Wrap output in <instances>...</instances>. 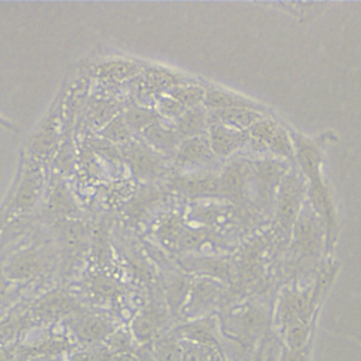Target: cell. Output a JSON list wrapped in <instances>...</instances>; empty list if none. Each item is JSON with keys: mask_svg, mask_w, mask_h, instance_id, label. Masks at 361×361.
I'll use <instances>...</instances> for the list:
<instances>
[{"mask_svg": "<svg viewBox=\"0 0 361 361\" xmlns=\"http://www.w3.org/2000/svg\"><path fill=\"white\" fill-rule=\"evenodd\" d=\"M265 324V310L262 306L257 305H247L228 317V330L245 344L258 338L262 334Z\"/></svg>", "mask_w": 361, "mask_h": 361, "instance_id": "5b68a950", "label": "cell"}, {"mask_svg": "<svg viewBox=\"0 0 361 361\" xmlns=\"http://www.w3.org/2000/svg\"><path fill=\"white\" fill-rule=\"evenodd\" d=\"M207 138L217 158L230 157L247 142H250L248 131L235 130L220 123L210 124L207 130Z\"/></svg>", "mask_w": 361, "mask_h": 361, "instance_id": "8fae6325", "label": "cell"}, {"mask_svg": "<svg viewBox=\"0 0 361 361\" xmlns=\"http://www.w3.org/2000/svg\"><path fill=\"white\" fill-rule=\"evenodd\" d=\"M155 361H183L185 347L176 338L159 340L154 350Z\"/></svg>", "mask_w": 361, "mask_h": 361, "instance_id": "d590c367", "label": "cell"}, {"mask_svg": "<svg viewBox=\"0 0 361 361\" xmlns=\"http://www.w3.org/2000/svg\"><path fill=\"white\" fill-rule=\"evenodd\" d=\"M121 152L131 173L137 179L151 180L158 178L165 171L161 154L154 151L147 144L130 141L123 147Z\"/></svg>", "mask_w": 361, "mask_h": 361, "instance_id": "277c9868", "label": "cell"}, {"mask_svg": "<svg viewBox=\"0 0 361 361\" xmlns=\"http://www.w3.org/2000/svg\"><path fill=\"white\" fill-rule=\"evenodd\" d=\"M210 237H213L212 233H209L207 230L203 228H186L183 230L179 244H178V250L179 251H190V250H197L199 247H202L204 243H207L210 240Z\"/></svg>", "mask_w": 361, "mask_h": 361, "instance_id": "74e56055", "label": "cell"}, {"mask_svg": "<svg viewBox=\"0 0 361 361\" xmlns=\"http://www.w3.org/2000/svg\"><path fill=\"white\" fill-rule=\"evenodd\" d=\"M203 104L206 109L210 110H231V109H251V110H262L259 104L255 102L243 97L240 94L227 92V90H219L212 89L206 92V97Z\"/></svg>", "mask_w": 361, "mask_h": 361, "instance_id": "cb8c5ba5", "label": "cell"}, {"mask_svg": "<svg viewBox=\"0 0 361 361\" xmlns=\"http://www.w3.org/2000/svg\"><path fill=\"white\" fill-rule=\"evenodd\" d=\"M69 361H94V357L89 353H76L69 358Z\"/></svg>", "mask_w": 361, "mask_h": 361, "instance_id": "7dc6e473", "label": "cell"}, {"mask_svg": "<svg viewBox=\"0 0 361 361\" xmlns=\"http://www.w3.org/2000/svg\"><path fill=\"white\" fill-rule=\"evenodd\" d=\"M158 196L159 193H157L155 189H145L142 190L137 197H134V200L128 204V209H127V214L133 219L141 216L147 209L148 206H151L155 200H158Z\"/></svg>", "mask_w": 361, "mask_h": 361, "instance_id": "f35d334b", "label": "cell"}, {"mask_svg": "<svg viewBox=\"0 0 361 361\" xmlns=\"http://www.w3.org/2000/svg\"><path fill=\"white\" fill-rule=\"evenodd\" d=\"M295 151H296V158L300 164V168L306 175V178L309 179L310 204L322 219L327 238H331L336 228V214H334L331 193L327 189L320 173V165H322L320 148L310 140H306L303 137H296Z\"/></svg>", "mask_w": 361, "mask_h": 361, "instance_id": "6da1fadb", "label": "cell"}, {"mask_svg": "<svg viewBox=\"0 0 361 361\" xmlns=\"http://www.w3.org/2000/svg\"><path fill=\"white\" fill-rule=\"evenodd\" d=\"M183 361H223L220 350L204 347V345H190L185 347Z\"/></svg>", "mask_w": 361, "mask_h": 361, "instance_id": "ab89813d", "label": "cell"}, {"mask_svg": "<svg viewBox=\"0 0 361 361\" xmlns=\"http://www.w3.org/2000/svg\"><path fill=\"white\" fill-rule=\"evenodd\" d=\"M223 288L220 282L210 278H200L190 283V290L188 300L182 309L185 314H202L214 305L221 298Z\"/></svg>", "mask_w": 361, "mask_h": 361, "instance_id": "ba28073f", "label": "cell"}, {"mask_svg": "<svg viewBox=\"0 0 361 361\" xmlns=\"http://www.w3.org/2000/svg\"><path fill=\"white\" fill-rule=\"evenodd\" d=\"M281 124L275 123L271 118L264 117L262 120H259L257 124H254L250 130V142L255 149H267L271 138L274 137V134L276 133L278 127Z\"/></svg>", "mask_w": 361, "mask_h": 361, "instance_id": "d6a6232c", "label": "cell"}, {"mask_svg": "<svg viewBox=\"0 0 361 361\" xmlns=\"http://www.w3.org/2000/svg\"><path fill=\"white\" fill-rule=\"evenodd\" d=\"M173 126L179 133L182 141L203 135V133L207 131L210 127V118L206 106L199 104L196 107L189 109L173 121Z\"/></svg>", "mask_w": 361, "mask_h": 361, "instance_id": "ac0fdd59", "label": "cell"}, {"mask_svg": "<svg viewBox=\"0 0 361 361\" xmlns=\"http://www.w3.org/2000/svg\"><path fill=\"white\" fill-rule=\"evenodd\" d=\"M71 327L78 338L86 343L109 338L114 331L113 323L106 316L94 313L78 314L71 320Z\"/></svg>", "mask_w": 361, "mask_h": 361, "instance_id": "5bb4252c", "label": "cell"}, {"mask_svg": "<svg viewBox=\"0 0 361 361\" xmlns=\"http://www.w3.org/2000/svg\"><path fill=\"white\" fill-rule=\"evenodd\" d=\"M172 186L180 195L189 199L221 197L219 175L209 172H195L179 175L172 179Z\"/></svg>", "mask_w": 361, "mask_h": 361, "instance_id": "52a82bcc", "label": "cell"}, {"mask_svg": "<svg viewBox=\"0 0 361 361\" xmlns=\"http://www.w3.org/2000/svg\"><path fill=\"white\" fill-rule=\"evenodd\" d=\"M179 265L188 272H196L223 283L233 282L237 278V264L228 258L183 257L179 259Z\"/></svg>", "mask_w": 361, "mask_h": 361, "instance_id": "8992f818", "label": "cell"}, {"mask_svg": "<svg viewBox=\"0 0 361 361\" xmlns=\"http://www.w3.org/2000/svg\"><path fill=\"white\" fill-rule=\"evenodd\" d=\"M285 341L289 350H303L309 337V324L306 322H295L283 327Z\"/></svg>", "mask_w": 361, "mask_h": 361, "instance_id": "8d00e7d4", "label": "cell"}, {"mask_svg": "<svg viewBox=\"0 0 361 361\" xmlns=\"http://www.w3.org/2000/svg\"><path fill=\"white\" fill-rule=\"evenodd\" d=\"M303 182L296 173H286L281 179L275 212V228L279 235H286L293 230V226L303 209Z\"/></svg>", "mask_w": 361, "mask_h": 361, "instance_id": "7a4b0ae2", "label": "cell"}, {"mask_svg": "<svg viewBox=\"0 0 361 361\" xmlns=\"http://www.w3.org/2000/svg\"><path fill=\"white\" fill-rule=\"evenodd\" d=\"M35 361H54V360L49 358V357H39V358L35 360Z\"/></svg>", "mask_w": 361, "mask_h": 361, "instance_id": "c3c4849f", "label": "cell"}, {"mask_svg": "<svg viewBox=\"0 0 361 361\" xmlns=\"http://www.w3.org/2000/svg\"><path fill=\"white\" fill-rule=\"evenodd\" d=\"M306 351L303 350H283L282 355H281V361H306Z\"/></svg>", "mask_w": 361, "mask_h": 361, "instance_id": "bcb514c9", "label": "cell"}, {"mask_svg": "<svg viewBox=\"0 0 361 361\" xmlns=\"http://www.w3.org/2000/svg\"><path fill=\"white\" fill-rule=\"evenodd\" d=\"M216 159L209 138L203 135L183 140L175 155V162L179 166H207L214 164Z\"/></svg>", "mask_w": 361, "mask_h": 361, "instance_id": "4fadbf2b", "label": "cell"}, {"mask_svg": "<svg viewBox=\"0 0 361 361\" xmlns=\"http://www.w3.org/2000/svg\"><path fill=\"white\" fill-rule=\"evenodd\" d=\"M141 72L142 68L128 59H111L96 66V76L107 83H120L138 76Z\"/></svg>", "mask_w": 361, "mask_h": 361, "instance_id": "7402d4cb", "label": "cell"}, {"mask_svg": "<svg viewBox=\"0 0 361 361\" xmlns=\"http://www.w3.org/2000/svg\"><path fill=\"white\" fill-rule=\"evenodd\" d=\"M220 195L231 200L243 199L247 188V168L241 162H234L219 175Z\"/></svg>", "mask_w": 361, "mask_h": 361, "instance_id": "44dd1931", "label": "cell"}, {"mask_svg": "<svg viewBox=\"0 0 361 361\" xmlns=\"http://www.w3.org/2000/svg\"><path fill=\"white\" fill-rule=\"evenodd\" d=\"M90 147L92 149L102 158L109 159L113 165H117L118 162H121L123 158V152H120V149L110 141L102 138V140H92L90 141Z\"/></svg>", "mask_w": 361, "mask_h": 361, "instance_id": "60d3db41", "label": "cell"}, {"mask_svg": "<svg viewBox=\"0 0 361 361\" xmlns=\"http://www.w3.org/2000/svg\"><path fill=\"white\" fill-rule=\"evenodd\" d=\"M168 320L166 310L157 303L147 305L137 313L131 323L133 337L138 343H147L157 337L158 331L165 326Z\"/></svg>", "mask_w": 361, "mask_h": 361, "instance_id": "7c38bea8", "label": "cell"}, {"mask_svg": "<svg viewBox=\"0 0 361 361\" xmlns=\"http://www.w3.org/2000/svg\"><path fill=\"white\" fill-rule=\"evenodd\" d=\"M176 334L183 337L185 340L192 341L193 344L210 347L220 350V341L216 334V329L213 326L212 319H196L193 322L185 323L176 329Z\"/></svg>", "mask_w": 361, "mask_h": 361, "instance_id": "e0dca14e", "label": "cell"}, {"mask_svg": "<svg viewBox=\"0 0 361 361\" xmlns=\"http://www.w3.org/2000/svg\"><path fill=\"white\" fill-rule=\"evenodd\" d=\"M157 111L159 113V116H162L165 118H171V120L175 121L176 118H179L188 110L183 106H180L176 100L169 97L168 94H162V96L158 97Z\"/></svg>", "mask_w": 361, "mask_h": 361, "instance_id": "b9f144b4", "label": "cell"}, {"mask_svg": "<svg viewBox=\"0 0 361 361\" xmlns=\"http://www.w3.org/2000/svg\"><path fill=\"white\" fill-rule=\"evenodd\" d=\"M141 137L148 147L164 155H176L182 142L175 126H165L161 120L141 133Z\"/></svg>", "mask_w": 361, "mask_h": 361, "instance_id": "2e32d148", "label": "cell"}, {"mask_svg": "<svg viewBox=\"0 0 361 361\" xmlns=\"http://www.w3.org/2000/svg\"><path fill=\"white\" fill-rule=\"evenodd\" d=\"M92 248L94 259L100 265L110 262V243H109V228L104 221L99 224L92 234Z\"/></svg>", "mask_w": 361, "mask_h": 361, "instance_id": "836d02e7", "label": "cell"}, {"mask_svg": "<svg viewBox=\"0 0 361 361\" xmlns=\"http://www.w3.org/2000/svg\"><path fill=\"white\" fill-rule=\"evenodd\" d=\"M227 209L220 204H196L190 210V219L196 223L212 226L224 219Z\"/></svg>", "mask_w": 361, "mask_h": 361, "instance_id": "e575fe53", "label": "cell"}, {"mask_svg": "<svg viewBox=\"0 0 361 361\" xmlns=\"http://www.w3.org/2000/svg\"><path fill=\"white\" fill-rule=\"evenodd\" d=\"M80 309L79 302L73 295L63 289H54L41 296L32 307V313L37 317L52 320L56 317L73 314Z\"/></svg>", "mask_w": 361, "mask_h": 361, "instance_id": "9c48e42d", "label": "cell"}, {"mask_svg": "<svg viewBox=\"0 0 361 361\" xmlns=\"http://www.w3.org/2000/svg\"><path fill=\"white\" fill-rule=\"evenodd\" d=\"M206 92L207 90L202 86L188 83V85L176 86V87L168 90L165 94H168L169 97L176 100L180 106H183L186 110H189L192 107L203 104L204 97H206Z\"/></svg>", "mask_w": 361, "mask_h": 361, "instance_id": "4dcf8cb0", "label": "cell"}, {"mask_svg": "<svg viewBox=\"0 0 361 361\" xmlns=\"http://www.w3.org/2000/svg\"><path fill=\"white\" fill-rule=\"evenodd\" d=\"M90 116L93 121L97 123L99 126H106L117 114H116L114 104H111L109 100H97L93 103Z\"/></svg>", "mask_w": 361, "mask_h": 361, "instance_id": "7bdbcfd3", "label": "cell"}, {"mask_svg": "<svg viewBox=\"0 0 361 361\" xmlns=\"http://www.w3.org/2000/svg\"><path fill=\"white\" fill-rule=\"evenodd\" d=\"M190 290V283L180 275H173L166 282V295H168V306L172 313L182 312Z\"/></svg>", "mask_w": 361, "mask_h": 361, "instance_id": "f546056e", "label": "cell"}, {"mask_svg": "<svg viewBox=\"0 0 361 361\" xmlns=\"http://www.w3.org/2000/svg\"><path fill=\"white\" fill-rule=\"evenodd\" d=\"M210 124L220 123L235 130L248 131L254 124L264 118V113L251 109H231V110H212L209 113Z\"/></svg>", "mask_w": 361, "mask_h": 361, "instance_id": "d6986e66", "label": "cell"}, {"mask_svg": "<svg viewBox=\"0 0 361 361\" xmlns=\"http://www.w3.org/2000/svg\"><path fill=\"white\" fill-rule=\"evenodd\" d=\"M42 180L44 176L38 166L32 165L27 168L13 196V207L23 212L34 207L41 196Z\"/></svg>", "mask_w": 361, "mask_h": 361, "instance_id": "9a60e30c", "label": "cell"}, {"mask_svg": "<svg viewBox=\"0 0 361 361\" xmlns=\"http://www.w3.org/2000/svg\"><path fill=\"white\" fill-rule=\"evenodd\" d=\"M323 234H326L322 219L309 203L303 209L293 226V248L302 255H316L323 245Z\"/></svg>", "mask_w": 361, "mask_h": 361, "instance_id": "3957f363", "label": "cell"}, {"mask_svg": "<svg viewBox=\"0 0 361 361\" xmlns=\"http://www.w3.org/2000/svg\"><path fill=\"white\" fill-rule=\"evenodd\" d=\"M99 361H141L134 353H113L110 350L97 355Z\"/></svg>", "mask_w": 361, "mask_h": 361, "instance_id": "f6af8a7d", "label": "cell"}, {"mask_svg": "<svg viewBox=\"0 0 361 361\" xmlns=\"http://www.w3.org/2000/svg\"><path fill=\"white\" fill-rule=\"evenodd\" d=\"M55 120H48L31 138L32 155L38 159L48 158L56 145V126Z\"/></svg>", "mask_w": 361, "mask_h": 361, "instance_id": "d4e9b609", "label": "cell"}, {"mask_svg": "<svg viewBox=\"0 0 361 361\" xmlns=\"http://www.w3.org/2000/svg\"><path fill=\"white\" fill-rule=\"evenodd\" d=\"M47 212L51 216H68L76 212V204L63 182H56L49 192Z\"/></svg>", "mask_w": 361, "mask_h": 361, "instance_id": "484cf974", "label": "cell"}, {"mask_svg": "<svg viewBox=\"0 0 361 361\" xmlns=\"http://www.w3.org/2000/svg\"><path fill=\"white\" fill-rule=\"evenodd\" d=\"M102 138L113 142V144H127L133 138V131L128 128L124 114H117L114 118H111L106 126L100 130Z\"/></svg>", "mask_w": 361, "mask_h": 361, "instance_id": "1f68e13d", "label": "cell"}, {"mask_svg": "<svg viewBox=\"0 0 361 361\" xmlns=\"http://www.w3.org/2000/svg\"><path fill=\"white\" fill-rule=\"evenodd\" d=\"M124 118L126 123L128 126V128L134 133H144L149 126H152L154 123L161 120V116L157 110H152L149 107L137 104V106H131L128 107L124 113Z\"/></svg>", "mask_w": 361, "mask_h": 361, "instance_id": "4316f807", "label": "cell"}, {"mask_svg": "<svg viewBox=\"0 0 361 361\" xmlns=\"http://www.w3.org/2000/svg\"><path fill=\"white\" fill-rule=\"evenodd\" d=\"M141 80L144 83L147 93L149 96L158 94V97L165 94L168 90H171L176 86L189 83V80L183 79L182 76H179L171 71H166L164 68H157V66L144 69V76L141 78Z\"/></svg>", "mask_w": 361, "mask_h": 361, "instance_id": "ffe728a7", "label": "cell"}, {"mask_svg": "<svg viewBox=\"0 0 361 361\" xmlns=\"http://www.w3.org/2000/svg\"><path fill=\"white\" fill-rule=\"evenodd\" d=\"M185 230L182 220L176 214H168L164 217L157 228L158 240L169 250H178L180 235Z\"/></svg>", "mask_w": 361, "mask_h": 361, "instance_id": "f1b7e54d", "label": "cell"}, {"mask_svg": "<svg viewBox=\"0 0 361 361\" xmlns=\"http://www.w3.org/2000/svg\"><path fill=\"white\" fill-rule=\"evenodd\" d=\"M55 230L68 254H76L83 248L87 238V230L83 223L72 219H59L55 221Z\"/></svg>", "mask_w": 361, "mask_h": 361, "instance_id": "603a6c76", "label": "cell"}, {"mask_svg": "<svg viewBox=\"0 0 361 361\" xmlns=\"http://www.w3.org/2000/svg\"><path fill=\"white\" fill-rule=\"evenodd\" d=\"M45 254L39 247H28L14 254L4 267V275L11 281H25L42 271Z\"/></svg>", "mask_w": 361, "mask_h": 361, "instance_id": "30bf717a", "label": "cell"}, {"mask_svg": "<svg viewBox=\"0 0 361 361\" xmlns=\"http://www.w3.org/2000/svg\"><path fill=\"white\" fill-rule=\"evenodd\" d=\"M89 286L97 298L104 300H116L124 293V286L106 272H97L92 275Z\"/></svg>", "mask_w": 361, "mask_h": 361, "instance_id": "83f0119b", "label": "cell"}, {"mask_svg": "<svg viewBox=\"0 0 361 361\" xmlns=\"http://www.w3.org/2000/svg\"><path fill=\"white\" fill-rule=\"evenodd\" d=\"M107 350L113 353H133L134 348L133 337L123 330L113 331L111 336L107 338Z\"/></svg>", "mask_w": 361, "mask_h": 361, "instance_id": "ee69618b", "label": "cell"}]
</instances>
